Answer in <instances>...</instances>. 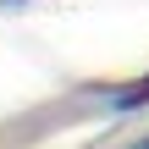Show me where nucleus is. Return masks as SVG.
<instances>
[{
	"mask_svg": "<svg viewBox=\"0 0 149 149\" xmlns=\"http://www.w3.org/2000/svg\"><path fill=\"white\" fill-rule=\"evenodd\" d=\"M144 105H149V72H144V77H133V83H122V88H111V111H116V116L144 111Z\"/></svg>",
	"mask_w": 149,
	"mask_h": 149,
	"instance_id": "obj_1",
	"label": "nucleus"
},
{
	"mask_svg": "<svg viewBox=\"0 0 149 149\" xmlns=\"http://www.w3.org/2000/svg\"><path fill=\"white\" fill-rule=\"evenodd\" d=\"M138 149H149V144H138Z\"/></svg>",
	"mask_w": 149,
	"mask_h": 149,
	"instance_id": "obj_2",
	"label": "nucleus"
},
{
	"mask_svg": "<svg viewBox=\"0 0 149 149\" xmlns=\"http://www.w3.org/2000/svg\"><path fill=\"white\" fill-rule=\"evenodd\" d=\"M144 144H149V138H144Z\"/></svg>",
	"mask_w": 149,
	"mask_h": 149,
	"instance_id": "obj_3",
	"label": "nucleus"
}]
</instances>
